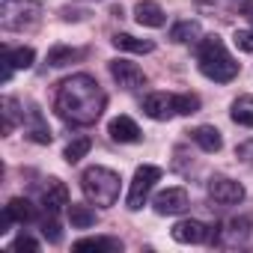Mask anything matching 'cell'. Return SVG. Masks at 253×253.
Returning <instances> with one entry per match:
<instances>
[{
  "label": "cell",
  "mask_w": 253,
  "mask_h": 253,
  "mask_svg": "<svg viewBox=\"0 0 253 253\" xmlns=\"http://www.w3.org/2000/svg\"><path fill=\"white\" fill-rule=\"evenodd\" d=\"M104 92L92 75H72L54 95V110L69 125H92L104 110Z\"/></svg>",
  "instance_id": "cell-1"
},
{
  "label": "cell",
  "mask_w": 253,
  "mask_h": 253,
  "mask_svg": "<svg viewBox=\"0 0 253 253\" xmlns=\"http://www.w3.org/2000/svg\"><path fill=\"white\" fill-rule=\"evenodd\" d=\"M197 66L214 84H229L238 75V63L229 57V51H226V45H223L220 36H206L200 42V48H197Z\"/></svg>",
  "instance_id": "cell-2"
},
{
  "label": "cell",
  "mask_w": 253,
  "mask_h": 253,
  "mask_svg": "<svg viewBox=\"0 0 253 253\" xmlns=\"http://www.w3.org/2000/svg\"><path fill=\"white\" fill-rule=\"evenodd\" d=\"M81 188H84L86 200L92 206H101V209H107V206H113L119 200V176L113 170H107V167H89V170H84Z\"/></svg>",
  "instance_id": "cell-3"
},
{
  "label": "cell",
  "mask_w": 253,
  "mask_h": 253,
  "mask_svg": "<svg viewBox=\"0 0 253 253\" xmlns=\"http://www.w3.org/2000/svg\"><path fill=\"white\" fill-rule=\"evenodd\" d=\"M0 21H3L6 30H27L39 21V6L33 0H3Z\"/></svg>",
  "instance_id": "cell-4"
},
{
  "label": "cell",
  "mask_w": 253,
  "mask_h": 253,
  "mask_svg": "<svg viewBox=\"0 0 253 253\" xmlns=\"http://www.w3.org/2000/svg\"><path fill=\"white\" fill-rule=\"evenodd\" d=\"M158 179H161V170H158V167H152V164L137 167L134 182H131V191H128V209H131V211L143 209V203H146V197H149V191L155 188Z\"/></svg>",
  "instance_id": "cell-5"
},
{
  "label": "cell",
  "mask_w": 253,
  "mask_h": 253,
  "mask_svg": "<svg viewBox=\"0 0 253 253\" xmlns=\"http://www.w3.org/2000/svg\"><path fill=\"white\" fill-rule=\"evenodd\" d=\"M110 78L122 86V89H137L146 84V75L137 63H128V60H110Z\"/></svg>",
  "instance_id": "cell-6"
},
{
  "label": "cell",
  "mask_w": 253,
  "mask_h": 253,
  "mask_svg": "<svg viewBox=\"0 0 253 253\" xmlns=\"http://www.w3.org/2000/svg\"><path fill=\"white\" fill-rule=\"evenodd\" d=\"M209 197H211L214 203H220V206H235V203L244 200V188H241L238 182L226 179V176H214V179L209 182Z\"/></svg>",
  "instance_id": "cell-7"
},
{
  "label": "cell",
  "mask_w": 253,
  "mask_h": 253,
  "mask_svg": "<svg viewBox=\"0 0 253 253\" xmlns=\"http://www.w3.org/2000/svg\"><path fill=\"white\" fill-rule=\"evenodd\" d=\"M170 235H173L179 244H203V241L211 238V229H209L206 223H200V220H179Z\"/></svg>",
  "instance_id": "cell-8"
},
{
  "label": "cell",
  "mask_w": 253,
  "mask_h": 253,
  "mask_svg": "<svg viewBox=\"0 0 253 253\" xmlns=\"http://www.w3.org/2000/svg\"><path fill=\"white\" fill-rule=\"evenodd\" d=\"M188 209V191L185 188H167L155 197V211L158 214H182Z\"/></svg>",
  "instance_id": "cell-9"
},
{
  "label": "cell",
  "mask_w": 253,
  "mask_h": 253,
  "mask_svg": "<svg viewBox=\"0 0 253 253\" xmlns=\"http://www.w3.org/2000/svg\"><path fill=\"white\" fill-rule=\"evenodd\" d=\"M143 113H146L149 119L164 122V119H170V116L176 113V101H173V95H167V92H152V95L143 98Z\"/></svg>",
  "instance_id": "cell-10"
},
{
  "label": "cell",
  "mask_w": 253,
  "mask_h": 253,
  "mask_svg": "<svg viewBox=\"0 0 253 253\" xmlns=\"http://www.w3.org/2000/svg\"><path fill=\"white\" fill-rule=\"evenodd\" d=\"M107 134L116 143H137L140 140V128H137V122L131 116H116V119H110Z\"/></svg>",
  "instance_id": "cell-11"
},
{
  "label": "cell",
  "mask_w": 253,
  "mask_h": 253,
  "mask_svg": "<svg viewBox=\"0 0 253 253\" xmlns=\"http://www.w3.org/2000/svg\"><path fill=\"white\" fill-rule=\"evenodd\" d=\"M33 217H36L33 203L24 200V197H15V200H9V206H6V211H3V229H0V232H6L9 223H30Z\"/></svg>",
  "instance_id": "cell-12"
},
{
  "label": "cell",
  "mask_w": 253,
  "mask_h": 253,
  "mask_svg": "<svg viewBox=\"0 0 253 253\" xmlns=\"http://www.w3.org/2000/svg\"><path fill=\"white\" fill-rule=\"evenodd\" d=\"M42 206H45L48 214H57L63 206H69V188H66L63 182L51 179L48 188H45V194H42Z\"/></svg>",
  "instance_id": "cell-13"
},
{
  "label": "cell",
  "mask_w": 253,
  "mask_h": 253,
  "mask_svg": "<svg viewBox=\"0 0 253 253\" xmlns=\"http://www.w3.org/2000/svg\"><path fill=\"white\" fill-rule=\"evenodd\" d=\"M134 18L143 27H164V21H167L164 9L158 3H152V0H140V3L134 6Z\"/></svg>",
  "instance_id": "cell-14"
},
{
  "label": "cell",
  "mask_w": 253,
  "mask_h": 253,
  "mask_svg": "<svg viewBox=\"0 0 253 253\" xmlns=\"http://www.w3.org/2000/svg\"><path fill=\"white\" fill-rule=\"evenodd\" d=\"M24 116H27V134H30V140L33 143H51V128H48V122L42 119V110L30 107V110H24Z\"/></svg>",
  "instance_id": "cell-15"
},
{
  "label": "cell",
  "mask_w": 253,
  "mask_h": 253,
  "mask_svg": "<svg viewBox=\"0 0 253 253\" xmlns=\"http://www.w3.org/2000/svg\"><path fill=\"white\" fill-rule=\"evenodd\" d=\"M113 48L131 51V54H152V51H155V45H152L149 39H137V36H131V33H116V36H113Z\"/></svg>",
  "instance_id": "cell-16"
},
{
  "label": "cell",
  "mask_w": 253,
  "mask_h": 253,
  "mask_svg": "<svg viewBox=\"0 0 253 253\" xmlns=\"http://www.w3.org/2000/svg\"><path fill=\"white\" fill-rule=\"evenodd\" d=\"M191 137H194L206 152H220V146H223V137H220V131L214 128V125H200V128L191 131Z\"/></svg>",
  "instance_id": "cell-17"
},
{
  "label": "cell",
  "mask_w": 253,
  "mask_h": 253,
  "mask_svg": "<svg viewBox=\"0 0 253 253\" xmlns=\"http://www.w3.org/2000/svg\"><path fill=\"white\" fill-rule=\"evenodd\" d=\"M33 60H36L33 48H6L3 51V66H9V69H30Z\"/></svg>",
  "instance_id": "cell-18"
},
{
  "label": "cell",
  "mask_w": 253,
  "mask_h": 253,
  "mask_svg": "<svg viewBox=\"0 0 253 253\" xmlns=\"http://www.w3.org/2000/svg\"><path fill=\"white\" fill-rule=\"evenodd\" d=\"M232 119L244 128H253V95H238L232 101Z\"/></svg>",
  "instance_id": "cell-19"
},
{
  "label": "cell",
  "mask_w": 253,
  "mask_h": 253,
  "mask_svg": "<svg viewBox=\"0 0 253 253\" xmlns=\"http://www.w3.org/2000/svg\"><path fill=\"white\" fill-rule=\"evenodd\" d=\"M81 57H84V51H78V48H69V45H54V48L48 51V66L60 69V66H69V63H75V60H81Z\"/></svg>",
  "instance_id": "cell-20"
},
{
  "label": "cell",
  "mask_w": 253,
  "mask_h": 253,
  "mask_svg": "<svg viewBox=\"0 0 253 253\" xmlns=\"http://www.w3.org/2000/svg\"><path fill=\"white\" fill-rule=\"evenodd\" d=\"M69 220L75 229H86L95 223V211L89 206H81V203H69Z\"/></svg>",
  "instance_id": "cell-21"
},
{
  "label": "cell",
  "mask_w": 253,
  "mask_h": 253,
  "mask_svg": "<svg viewBox=\"0 0 253 253\" xmlns=\"http://www.w3.org/2000/svg\"><path fill=\"white\" fill-rule=\"evenodd\" d=\"M197 36H200V24H197V21H179V24L170 30V39H173V42H179V45L194 42Z\"/></svg>",
  "instance_id": "cell-22"
},
{
  "label": "cell",
  "mask_w": 253,
  "mask_h": 253,
  "mask_svg": "<svg viewBox=\"0 0 253 253\" xmlns=\"http://www.w3.org/2000/svg\"><path fill=\"white\" fill-rule=\"evenodd\" d=\"M250 226H253V220L244 214V217H232L229 223H226V238L229 241H244L247 235H250Z\"/></svg>",
  "instance_id": "cell-23"
},
{
  "label": "cell",
  "mask_w": 253,
  "mask_h": 253,
  "mask_svg": "<svg viewBox=\"0 0 253 253\" xmlns=\"http://www.w3.org/2000/svg\"><path fill=\"white\" fill-rule=\"evenodd\" d=\"M0 107H3V134H12L15 122H18V119H24V116H18V101L6 95L3 101H0Z\"/></svg>",
  "instance_id": "cell-24"
},
{
  "label": "cell",
  "mask_w": 253,
  "mask_h": 253,
  "mask_svg": "<svg viewBox=\"0 0 253 253\" xmlns=\"http://www.w3.org/2000/svg\"><path fill=\"white\" fill-rule=\"evenodd\" d=\"M75 250H119L116 238H81L75 241Z\"/></svg>",
  "instance_id": "cell-25"
},
{
  "label": "cell",
  "mask_w": 253,
  "mask_h": 253,
  "mask_svg": "<svg viewBox=\"0 0 253 253\" xmlns=\"http://www.w3.org/2000/svg\"><path fill=\"white\" fill-rule=\"evenodd\" d=\"M173 101H176V113H182V116H191V113L200 110V95H194V92L173 95Z\"/></svg>",
  "instance_id": "cell-26"
},
{
  "label": "cell",
  "mask_w": 253,
  "mask_h": 253,
  "mask_svg": "<svg viewBox=\"0 0 253 253\" xmlns=\"http://www.w3.org/2000/svg\"><path fill=\"white\" fill-rule=\"evenodd\" d=\"M89 149H92V140H89V137H78V140H72V143L66 146V161L75 164V161H81Z\"/></svg>",
  "instance_id": "cell-27"
},
{
  "label": "cell",
  "mask_w": 253,
  "mask_h": 253,
  "mask_svg": "<svg viewBox=\"0 0 253 253\" xmlns=\"http://www.w3.org/2000/svg\"><path fill=\"white\" fill-rule=\"evenodd\" d=\"M42 235H45L51 244H57V241H60V223L54 220V214H48V220L42 223Z\"/></svg>",
  "instance_id": "cell-28"
},
{
  "label": "cell",
  "mask_w": 253,
  "mask_h": 253,
  "mask_svg": "<svg viewBox=\"0 0 253 253\" xmlns=\"http://www.w3.org/2000/svg\"><path fill=\"white\" fill-rule=\"evenodd\" d=\"M232 39H235V48L238 51H247V54L253 51V30H235Z\"/></svg>",
  "instance_id": "cell-29"
},
{
  "label": "cell",
  "mask_w": 253,
  "mask_h": 253,
  "mask_svg": "<svg viewBox=\"0 0 253 253\" xmlns=\"http://www.w3.org/2000/svg\"><path fill=\"white\" fill-rule=\"evenodd\" d=\"M12 250H39V241L30 238V235H18V238L12 241Z\"/></svg>",
  "instance_id": "cell-30"
},
{
  "label": "cell",
  "mask_w": 253,
  "mask_h": 253,
  "mask_svg": "<svg viewBox=\"0 0 253 253\" xmlns=\"http://www.w3.org/2000/svg\"><path fill=\"white\" fill-rule=\"evenodd\" d=\"M244 15H247V21H250V24H253V3H250V6H247V9H244Z\"/></svg>",
  "instance_id": "cell-31"
}]
</instances>
